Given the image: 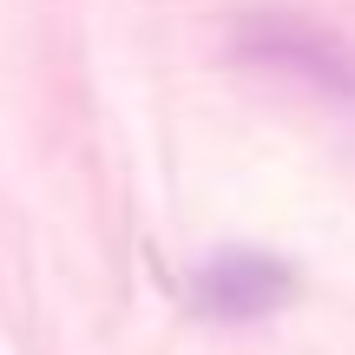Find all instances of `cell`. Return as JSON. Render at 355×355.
Listing matches in <instances>:
<instances>
[{
  "mask_svg": "<svg viewBox=\"0 0 355 355\" xmlns=\"http://www.w3.org/2000/svg\"><path fill=\"white\" fill-rule=\"evenodd\" d=\"M230 53L257 73L296 79L303 92H322L336 105H355V46L336 26L309 20L296 7H250L230 26Z\"/></svg>",
  "mask_w": 355,
  "mask_h": 355,
  "instance_id": "cell-1",
  "label": "cell"
},
{
  "mask_svg": "<svg viewBox=\"0 0 355 355\" xmlns=\"http://www.w3.org/2000/svg\"><path fill=\"white\" fill-rule=\"evenodd\" d=\"M296 270L283 263V257L270 250H217L198 263V277H191V296H198L204 316L217 322H263L277 316V309L296 303Z\"/></svg>",
  "mask_w": 355,
  "mask_h": 355,
  "instance_id": "cell-2",
  "label": "cell"
}]
</instances>
